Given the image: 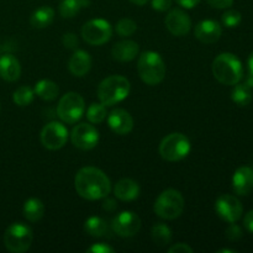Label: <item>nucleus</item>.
<instances>
[{
	"label": "nucleus",
	"instance_id": "nucleus-1",
	"mask_svg": "<svg viewBox=\"0 0 253 253\" xmlns=\"http://www.w3.org/2000/svg\"><path fill=\"white\" fill-rule=\"evenodd\" d=\"M74 188L83 199L100 200L111 192V182L108 175L96 167H83L77 172Z\"/></svg>",
	"mask_w": 253,
	"mask_h": 253
},
{
	"label": "nucleus",
	"instance_id": "nucleus-2",
	"mask_svg": "<svg viewBox=\"0 0 253 253\" xmlns=\"http://www.w3.org/2000/svg\"><path fill=\"white\" fill-rule=\"evenodd\" d=\"M212 74L219 83L235 85L244 78V66L239 57L230 52L220 53L212 62Z\"/></svg>",
	"mask_w": 253,
	"mask_h": 253
},
{
	"label": "nucleus",
	"instance_id": "nucleus-3",
	"mask_svg": "<svg viewBox=\"0 0 253 253\" xmlns=\"http://www.w3.org/2000/svg\"><path fill=\"white\" fill-rule=\"evenodd\" d=\"M137 72L143 83L151 86L158 85L166 77V63L160 53L146 51L138 57Z\"/></svg>",
	"mask_w": 253,
	"mask_h": 253
},
{
	"label": "nucleus",
	"instance_id": "nucleus-4",
	"mask_svg": "<svg viewBox=\"0 0 253 253\" xmlns=\"http://www.w3.org/2000/svg\"><path fill=\"white\" fill-rule=\"evenodd\" d=\"M131 84L123 76H110L103 79L98 86V98L105 106H113L121 103L128 96Z\"/></svg>",
	"mask_w": 253,
	"mask_h": 253
},
{
	"label": "nucleus",
	"instance_id": "nucleus-5",
	"mask_svg": "<svg viewBox=\"0 0 253 253\" xmlns=\"http://www.w3.org/2000/svg\"><path fill=\"white\" fill-rule=\"evenodd\" d=\"M185 200L177 189H166L156 199L153 210L157 216L165 220H174L184 211Z\"/></svg>",
	"mask_w": 253,
	"mask_h": 253
},
{
	"label": "nucleus",
	"instance_id": "nucleus-6",
	"mask_svg": "<svg viewBox=\"0 0 253 253\" xmlns=\"http://www.w3.org/2000/svg\"><path fill=\"white\" fill-rule=\"evenodd\" d=\"M192 150L190 141L184 133L173 132L166 136L160 143L161 157L168 162H178L189 155Z\"/></svg>",
	"mask_w": 253,
	"mask_h": 253
},
{
	"label": "nucleus",
	"instance_id": "nucleus-7",
	"mask_svg": "<svg viewBox=\"0 0 253 253\" xmlns=\"http://www.w3.org/2000/svg\"><path fill=\"white\" fill-rule=\"evenodd\" d=\"M32 240V230L24 222H14L5 230L4 245L12 253L26 252L31 247Z\"/></svg>",
	"mask_w": 253,
	"mask_h": 253
},
{
	"label": "nucleus",
	"instance_id": "nucleus-8",
	"mask_svg": "<svg viewBox=\"0 0 253 253\" xmlns=\"http://www.w3.org/2000/svg\"><path fill=\"white\" fill-rule=\"evenodd\" d=\"M85 113V103L81 94L69 91L59 99L57 114L64 124H76Z\"/></svg>",
	"mask_w": 253,
	"mask_h": 253
},
{
	"label": "nucleus",
	"instance_id": "nucleus-9",
	"mask_svg": "<svg viewBox=\"0 0 253 253\" xmlns=\"http://www.w3.org/2000/svg\"><path fill=\"white\" fill-rule=\"evenodd\" d=\"M113 36V26L105 19H91L82 27V37L90 46H101Z\"/></svg>",
	"mask_w": 253,
	"mask_h": 253
},
{
	"label": "nucleus",
	"instance_id": "nucleus-10",
	"mask_svg": "<svg viewBox=\"0 0 253 253\" xmlns=\"http://www.w3.org/2000/svg\"><path fill=\"white\" fill-rule=\"evenodd\" d=\"M41 143L44 148L51 151L61 150L64 147L69 137L68 128L58 121H51L43 126L41 131Z\"/></svg>",
	"mask_w": 253,
	"mask_h": 253
},
{
	"label": "nucleus",
	"instance_id": "nucleus-11",
	"mask_svg": "<svg viewBox=\"0 0 253 253\" xmlns=\"http://www.w3.org/2000/svg\"><path fill=\"white\" fill-rule=\"evenodd\" d=\"M72 143L82 151H89L99 143V131L93 124L82 123L74 126L71 133Z\"/></svg>",
	"mask_w": 253,
	"mask_h": 253
},
{
	"label": "nucleus",
	"instance_id": "nucleus-12",
	"mask_svg": "<svg viewBox=\"0 0 253 253\" xmlns=\"http://www.w3.org/2000/svg\"><path fill=\"white\" fill-rule=\"evenodd\" d=\"M215 210L216 214L229 224L237 222L244 214V207L241 202L231 194L220 195L215 202Z\"/></svg>",
	"mask_w": 253,
	"mask_h": 253
},
{
	"label": "nucleus",
	"instance_id": "nucleus-13",
	"mask_svg": "<svg viewBox=\"0 0 253 253\" xmlns=\"http://www.w3.org/2000/svg\"><path fill=\"white\" fill-rule=\"evenodd\" d=\"M114 232L120 237H132L140 231L141 219L136 212L133 211H121L116 215L113 220Z\"/></svg>",
	"mask_w": 253,
	"mask_h": 253
},
{
	"label": "nucleus",
	"instance_id": "nucleus-14",
	"mask_svg": "<svg viewBox=\"0 0 253 253\" xmlns=\"http://www.w3.org/2000/svg\"><path fill=\"white\" fill-rule=\"evenodd\" d=\"M168 31L177 37H183L189 34L192 29V20L189 15L182 9H172L165 19Z\"/></svg>",
	"mask_w": 253,
	"mask_h": 253
},
{
	"label": "nucleus",
	"instance_id": "nucleus-15",
	"mask_svg": "<svg viewBox=\"0 0 253 253\" xmlns=\"http://www.w3.org/2000/svg\"><path fill=\"white\" fill-rule=\"evenodd\" d=\"M222 35V27L215 20H203L197 24L194 29V36L199 40L202 43L211 44L220 40Z\"/></svg>",
	"mask_w": 253,
	"mask_h": 253
},
{
	"label": "nucleus",
	"instance_id": "nucleus-16",
	"mask_svg": "<svg viewBox=\"0 0 253 253\" xmlns=\"http://www.w3.org/2000/svg\"><path fill=\"white\" fill-rule=\"evenodd\" d=\"M108 125L116 135H127L133 128V119L124 109H114L108 114Z\"/></svg>",
	"mask_w": 253,
	"mask_h": 253
},
{
	"label": "nucleus",
	"instance_id": "nucleus-17",
	"mask_svg": "<svg viewBox=\"0 0 253 253\" xmlns=\"http://www.w3.org/2000/svg\"><path fill=\"white\" fill-rule=\"evenodd\" d=\"M232 188L237 195L246 197L251 194L253 192V169L251 167L244 166L237 168L232 175Z\"/></svg>",
	"mask_w": 253,
	"mask_h": 253
},
{
	"label": "nucleus",
	"instance_id": "nucleus-18",
	"mask_svg": "<svg viewBox=\"0 0 253 253\" xmlns=\"http://www.w3.org/2000/svg\"><path fill=\"white\" fill-rule=\"evenodd\" d=\"M68 68L74 77L82 78L86 76V73H89L91 68L90 54L84 49H74L73 54L69 58Z\"/></svg>",
	"mask_w": 253,
	"mask_h": 253
},
{
	"label": "nucleus",
	"instance_id": "nucleus-19",
	"mask_svg": "<svg viewBox=\"0 0 253 253\" xmlns=\"http://www.w3.org/2000/svg\"><path fill=\"white\" fill-rule=\"evenodd\" d=\"M140 47L137 42L132 40H123L116 42L111 49V56L115 61L119 62H131L138 56Z\"/></svg>",
	"mask_w": 253,
	"mask_h": 253
},
{
	"label": "nucleus",
	"instance_id": "nucleus-20",
	"mask_svg": "<svg viewBox=\"0 0 253 253\" xmlns=\"http://www.w3.org/2000/svg\"><path fill=\"white\" fill-rule=\"evenodd\" d=\"M140 185L136 180L123 178L114 187V195L121 202H132L140 195Z\"/></svg>",
	"mask_w": 253,
	"mask_h": 253
},
{
	"label": "nucleus",
	"instance_id": "nucleus-21",
	"mask_svg": "<svg viewBox=\"0 0 253 253\" xmlns=\"http://www.w3.org/2000/svg\"><path fill=\"white\" fill-rule=\"evenodd\" d=\"M21 74L19 59L12 54H2L0 57V78L6 82H16Z\"/></svg>",
	"mask_w": 253,
	"mask_h": 253
},
{
	"label": "nucleus",
	"instance_id": "nucleus-22",
	"mask_svg": "<svg viewBox=\"0 0 253 253\" xmlns=\"http://www.w3.org/2000/svg\"><path fill=\"white\" fill-rule=\"evenodd\" d=\"M35 95L39 96L40 99L44 101L56 100L59 95V88L54 82L49 79H41L35 84Z\"/></svg>",
	"mask_w": 253,
	"mask_h": 253
},
{
	"label": "nucleus",
	"instance_id": "nucleus-23",
	"mask_svg": "<svg viewBox=\"0 0 253 253\" xmlns=\"http://www.w3.org/2000/svg\"><path fill=\"white\" fill-rule=\"evenodd\" d=\"M44 204L39 198H30L25 202L22 212L27 221L37 222L43 217L44 215Z\"/></svg>",
	"mask_w": 253,
	"mask_h": 253
},
{
	"label": "nucleus",
	"instance_id": "nucleus-24",
	"mask_svg": "<svg viewBox=\"0 0 253 253\" xmlns=\"http://www.w3.org/2000/svg\"><path fill=\"white\" fill-rule=\"evenodd\" d=\"M54 10L51 6H41L32 12L30 24L35 29H46L53 22Z\"/></svg>",
	"mask_w": 253,
	"mask_h": 253
},
{
	"label": "nucleus",
	"instance_id": "nucleus-25",
	"mask_svg": "<svg viewBox=\"0 0 253 253\" xmlns=\"http://www.w3.org/2000/svg\"><path fill=\"white\" fill-rule=\"evenodd\" d=\"M108 224L100 216H90L84 222V231L91 237H103L108 234Z\"/></svg>",
	"mask_w": 253,
	"mask_h": 253
},
{
	"label": "nucleus",
	"instance_id": "nucleus-26",
	"mask_svg": "<svg viewBox=\"0 0 253 253\" xmlns=\"http://www.w3.org/2000/svg\"><path fill=\"white\" fill-rule=\"evenodd\" d=\"M151 235H152L153 242L160 247L168 246L173 239L172 230L166 224H162V222L153 225L152 230H151Z\"/></svg>",
	"mask_w": 253,
	"mask_h": 253
},
{
	"label": "nucleus",
	"instance_id": "nucleus-27",
	"mask_svg": "<svg viewBox=\"0 0 253 253\" xmlns=\"http://www.w3.org/2000/svg\"><path fill=\"white\" fill-rule=\"evenodd\" d=\"M252 90L253 89L250 88V86L246 85L245 83L235 84L231 93L232 101H234L236 105L241 106V108L250 105L252 101Z\"/></svg>",
	"mask_w": 253,
	"mask_h": 253
},
{
	"label": "nucleus",
	"instance_id": "nucleus-28",
	"mask_svg": "<svg viewBox=\"0 0 253 253\" xmlns=\"http://www.w3.org/2000/svg\"><path fill=\"white\" fill-rule=\"evenodd\" d=\"M88 4V0H62L59 5V14L64 19H72L81 11L82 7Z\"/></svg>",
	"mask_w": 253,
	"mask_h": 253
},
{
	"label": "nucleus",
	"instance_id": "nucleus-29",
	"mask_svg": "<svg viewBox=\"0 0 253 253\" xmlns=\"http://www.w3.org/2000/svg\"><path fill=\"white\" fill-rule=\"evenodd\" d=\"M108 118V110L103 103H93L86 109V119L90 124H101Z\"/></svg>",
	"mask_w": 253,
	"mask_h": 253
},
{
	"label": "nucleus",
	"instance_id": "nucleus-30",
	"mask_svg": "<svg viewBox=\"0 0 253 253\" xmlns=\"http://www.w3.org/2000/svg\"><path fill=\"white\" fill-rule=\"evenodd\" d=\"M35 91L29 85L19 86L12 94V100L17 106H27L34 101Z\"/></svg>",
	"mask_w": 253,
	"mask_h": 253
},
{
	"label": "nucleus",
	"instance_id": "nucleus-31",
	"mask_svg": "<svg viewBox=\"0 0 253 253\" xmlns=\"http://www.w3.org/2000/svg\"><path fill=\"white\" fill-rule=\"evenodd\" d=\"M137 31V24L132 19L124 17L116 24V32L120 37H130Z\"/></svg>",
	"mask_w": 253,
	"mask_h": 253
},
{
	"label": "nucleus",
	"instance_id": "nucleus-32",
	"mask_svg": "<svg viewBox=\"0 0 253 253\" xmlns=\"http://www.w3.org/2000/svg\"><path fill=\"white\" fill-rule=\"evenodd\" d=\"M242 21V15L241 12L237 11V10H227L222 14L221 16V22L225 27L227 29H235V27L239 26Z\"/></svg>",
	"mask_w": 253,
	"mask_h": 253
},
{
	"label": "nucleus",
	"instance_id": "nucleus-33",
	"mask_svg": "<svg viewBox=\"0 0 253 253\" xmlns=\"http://www.w3.org/2000/svg\"><path fill=\"white\" fill-rule=\"evenodd\" d=\"M226 237L227 240H230V241H239L240 239H242V236H244V232H242L241 227L239 226V225H236L235 222H231L230 224V226L226 229Z\"/></svg>",
	"mask_w": 253,
	"mask_h": 253
},
{
	"label": "nucleus",
	"instance_id": "nucleus-34",
	"mask_svg": "<svg viewBox=\"0 0 253 253\" xmlns=\"http://www.w3.org/2000/svg\"><path fill=\"white\" fill-rule=\"evenodd\" d=\"M62 42H63V46L68 49H77L79 43L77 35L72 34V32L64 34L63 37H62Z\"/></svg>",
	"mask_w": 253,
	"mask_h": 253
},
{
	"label": "nucleus",
	"instance_id": "nucleus-35",
	"mask_svg": "<svg viewBox=\"0 0 253 253\" xmlns=\"http://www.w3.org/2000/svg\"><path fill=\"white\" fill-rule=\"evenodd\" d=\"M115 250L111 246H109L108 244H104V242H98V244H94L86 250L88 253H114Z\"/></svg>",
	"mask_w": 253,
	"mask_h": 253
},
{
	"label": "nucleus",
	"instance_id": "nucleus-36",
	"mask_svg": "<svg viewBox=\"0 0 253 253\" xmlns=\"http://www.w3.org/2000/svg\"><path fill=\"white\" fill-rule=\"evenodd\" d=\"M172 0H151L152 9L156 11H168L172 7Z\"/></svg>",
	"mask_w": 253,
	"mask_h": 253
},
{
	"label": "nucleus",
	"instance_id": "nucleus-37",
	"mask_svg": "<svg viewBox=\"0 0 253 253\" xmlns=\"http://www.w3.org/2000/svg\"><path fill=\"white\" fill-rule=\"evenodd\" d=\"M169 253H193V249L188 244L184 242H178V244L172 245V246L168 249Z\"/></svg>",
	"mask_w": 253,
	"mask_h": 253
},
{
	"label": "nucleus",
	"instance_id": "nucleus-38",
	"mask_svg": "<svg viewBox=\"0 0 253 253\" xmlns=\"http://www.w3.org/2000/svg\"><path fill=\"white\" fill-rule=\"evenodd\" d=\"M208 4L216 9H229L234 5V0H207Z\"/></svg>",
	"mask_w": 253,
	"mask_h": 253
},
{
	"label": "nucleus",
	"instance_id": "nucleus-39",
	"mask_svg": "<svg viewBox=\"0 0 253 253\" xmlns=\"http://www.w3.org/2000/svg\"><path fill=\"white\" fill-rule=\"evenodd\" d=\"M244 226L246 227L247 231L253 234V210H250L244 217Z\"/></svg>",
	"mask_w": 253,
	"mask_h": 253
},
{
	"label": "nucleus",
	"instance_id": "nucleus-40",
	"mask_svg": "<svg viewBox=\"0 0 253 253\" xmlns=\"http://www.w3.org/2000/svg\"><path fill=\"white\" fill-rule=\"evenodd\" d=\"M202 0H175L179 6L184 7V9H193V7L197 6Z\"/></svg>",
	"mask_w": 253,
	"mask_h": 253
},
{
	"label": "nucleus",
	"instance_id": "nucleus-41",
	"mask_svg": "<svg viewBox=\"0 0 253 253\" xmlns=\"http://www.w3.org/2000/svg\"><path fill=\"white\" fill-rule=\"evenodd\" d=\"M104 203H103V209L106 210V211H114V210L118 208V204L114 199H110V198H104Z\"/></svg>",
	"mask_w": 253,
	"mask_h": 253
},
{
	"label": "nucleus",
	"instance_id": "nucleus-42",
	"mask_svg": "<svg viewBox=\"0 0 253 253\" xmlns=\"http://www.w3.org/2000/svg\"><path fill=\"white\" fill-rule=\"evenodd\" d=\"M247 67H249V74L253 76V52L250 54L249 59H247Z\"/></svg>",
	"mask_w": 253,
	"mask_h": 253
},
{
	"label": "nucleus",
	"instance_id": "nucleus-43",
	"mask_svg": "<svg viewBox=\"0 0 253 253\" xmlns=\"http://www.w3.org/2000/svg\"><path fill=\"white\" fill-rule=\"evenodd\" d=\"M245 84H246V85H249L251 89H253V76L249 74L246 78V81H245Z\"/></svg>",
	"mask_w": 253,
	"mask_h": 253
},
{
	"label": "nucleus",
	"instance_id": "nucleus-44",
	"mask_svg": "<svg viewBox=\"0 0 253 253\" xmlns=\"http://www.w3.org/2000/svg\"><path fill=\"white\" fill-rule=\"evenodd\" d=\"M130 1H131V2H133V4L140 5V6H142V5L147 4V2L150 1V0H130Z\"/></svg>",
	"mask_w": 253,
	"mask_h": 253
},
{
	"label": "nucleus",
	"instance_id": "nucleus-45",
	"mask_svg": "<svg viewBox=\"0 0 253 253\" xmlns=\"http://www.w3.org/2000/svg\"><path fill=\"white\" fill-rule=\"evenodd\" d=\"M236 250H230V249H221L217 251V253H236Z\"/></svg>",
	"mask_w": 253,
	"mask_h": 253
}]
</instances>
